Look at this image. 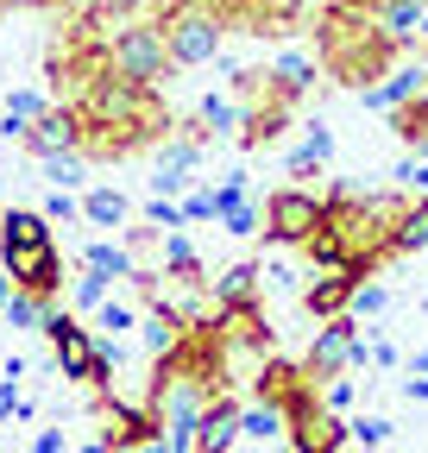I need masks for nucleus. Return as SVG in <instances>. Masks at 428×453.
I'll return each instance as SVG.
<instances>
[{"instance_id": "f257e3e1", "label": "nucleus", "mask_w": 428, "mask_h": 453, "mask_svg": "<svg viewBox=\"0 0 428 453\" xmlns=\"http://www.w3.org/2000/svg\"><path fill=\"white\" fill-rule=\"evenodd\" d=\"M397 38L378 26V13H359V7H334L315 19V57H321V70H328L334 82L347 88H371V76H391L397 64Z\"/></svg>"}, {"instance_id": "f03ea898", "label": "nucleus", "mask_w": 428, "mask_h": 453, "mask_svg": "<svg viewBox=\"0 0 428 453\" xmlns=\"http://www.w3.org/2000/svg\"><path fill=\"white\" fill-rule=\"evenodd\" d=\"M101 64H107V76H126V82H139V88L171 82V70H177L157 26H126V32H114V38H107V50H101Z\"/></svg>"}, {"instance_id": "7ed1b4c3", "label": "nucleus", "mask_w": 428, "mask_h": 453, "mask_svg": "<svg viewBox=\"0 0 428 453\" xmlns=\"http://www.w3.org/2000/svg\"><path fill=\"white\" fill-rule=\"evenodd\" d=\"M157 32H164V50H171V64L177 70H195V64H208L214 50H221V19H214V7L208 0H177V7L157 19Z\"/></svg>"}, {"instance_id": "20e7f679", "label": "nucleus", "mask_w": 428, "mask_h": 453, "mask_svg": "<svg viewBox=\"0 0 428 453\" xmlns=\"http://www.w3.org/2000/svg\"><path fill=\"white\" fill-rule=\"evenodd\" d=\"M44 334H50V347H57L64 378H82V384H95V390L114 384V347L88 340V327H76L70 309H50V315H44Z\"/></svg>"}, {"instance_id": "39448f33", "label": "nucleus", "mask_w": 428, "mask_h": 453, "mask_svg": "<svg viewBox=\"0 0 428 453\" xmlns=\"http://www.w3.org/2000/svg\"><path fill=\"white\" fill-rule=\"evenodd\" d=\"M321 214H328V196H315L302 183H284V189L264 196V234H271L278 246H302L321 226Z\"/></svg>"}, {"instance_id": "423d86ee", "label": "nucleus", "mask_w": 428, "mask_h": 453, "mask_svg": "<svg viewBox=\"0 0 428 453\" xmlns=\"http://www.w3.org/2000/svg\"><path fill=\"white\" fill-rule=\"evenodd\" d=\"M365 359H371V353H365V340L353 334V315H334V321H321L315 347H309V359H302V378L321 384V378H340V372H353V365H365Z\"/></svg>"}, {"instance_id": "0eeeda50", "label": "nucleus", "mask_w": 428, "mask_h": 453, "mask_svg": "<svg viewBox=\"0 0 428 453\" xmlns=\"http://www.w3.org/2000/svg\"><path fill=\"white\" fill-rule=\"evenodd\" d=\"M7 258V277H13V290H26V296H57V283H64V258H57V246H26V252H0Z\"/></svg>"}, {"instance_id": "6e6552de", "label": "nucleus", "mask_w": 428, "mask_h": 453, "mask_svg": "<svg viewBox=\"0 0 428 453\" xmlns=\"http://www.w3.org/2000/svg\"><path fill=\"white\" fill-rule=\"evenodd\" d=\"M19 145L38 151V157H70V151H82V113H76V107H44L38 120L26 127Z\"/></svg>"}, {"instance_id": "1a4fd4ad", "label": "nucleus", "mask_w": 428, "mask_h": 453, "mask_svg": "<svg viewBox=\"0 0 428 453\" xmlns=\"http://www.w3.org/2000/svg\"><path fill=\"white\" fill-rule=\"evenodd\" d=\"M416 95H428V64H397L385 82L359 88V101H365V107H378V113H397V107L416 101Z\"/></svg>"}, {"instance_id": "9d476101", "label": "nucleus", "mask_w": 428, "mask_h": 453, "mask_svg": "<svg viewBox=\"0 0 428 453\" xmlns=\"http://www.w3.org/2000/svg\"><path fill=\"white\" fill-rule=\"evenodd\" d=\"M359 283H365V277H353V271H321L309 290H302V309H309L315 321H334V315H347V303H353Z\"/></svg>"}, {"instance_id": "9b49d317", "label": "nucleus", "mask_w": 428, "mask_h": 453, "mask_svg": "<svg viewBox=\"0 0 428 453\" xmlns=\"http://www.w3.org/2000/svg\"><path fill=\"white\" fill-rule=\"evenodd\" d=\"M195 157H202V139H189V133L164 139V151H157V177H151V189H157V196H177V189L189 183Z\"/></svg>"}, {"instance_id": "f8f14e48", "label": "nucleus", "mask_w": 428, "mask_h": 453, "mask_svg": "<svg viewBox=\"0 0 428 453\" xmlns=\"http://www.w3.org/2000/svg\"><path fill=\"white\" fill-rule=\"evenodd\" d=\"M240 441V410L227 403V396H214V403L202 410V422H195V453H227Z\"/></svg>"}, {"instance_id": "ddd939ff", "label": "nucleus", "mask_w": 428, "mask_h": 453, "mask_svg": "<svg viewBox=\"0 0 428 453\" xmlns=\"http://www.w3.org/2000/svg\"><path fill=\"white\" fill-rule=\"evenodd\" d=\"M258 283H264V265H233L214 277L208 290V309H240V303H258Z\"/></svg>"}, {"instance_id": "4468645a", "label": "nucleus", "mask_w": 428, "mask_h": 453, "mask_svg": "<svg viewBox=\"0 0 428 453\" xmlns=\"http://www.w3.org/2000/svg\"><path fill=\"white\" fill-rule=\"evenodd\" d=\"M26 246H50V220L38 208H7V220H0V252H26Z\"/></svg>"}, {"instance_id": "2eb2a0df", "label": "nucleus", "mask_w": 428, "mask_h": 453, "mask_svg": "<svg viewBox=\"0 0 428 453\" xmlns=\"http://www.w3.org/2000/svg\"><path fill=\"white\" fill-rule=\"evenodd\" d=\"M378 26H385L397 44H409V38L428 32V7H422V0H385V7H378Z\"/></svg>"}, {"instance_id": "dca6fc26", "label": "nucleus", "mask_w": 428, "mask_h": 453, "mask_svg": "<svg viewBox=\"0 0 428 453\" xmlns=\"http://www.w3.org/2000/svg\"><path fill=\"white\" fill-rule=\"evenodd\" d=\"M233 127H240V101H233V95H208L202 113L189 120V139H202V133L221 139V133H233Z\"/></svg>"}, {"instance_id": "f3484780", "label": "nucleus", "mask_w": 428, "mask_h": 453, "mask_svg": "<svg viewBox=\"0 0 428 453\" xmlns=\"http://www.w3.org/2000/svg\"><path fill=\"white\" fill-rule=\"evenodd\" d=\"M309 82H315V64H309V57L302 50H290V57H278V70H271V88L296 107L302 95H309Z\"/></svg>"}, {"instance_id": "a211bd4d", "label": "nucleus", "mask_w": 428, "mask_h": 453, "mask_svg": "<svg viewBox=\"0 0 428 453\" xmlns=\"http://www.w3.org/2000/svg\"><path fill=\"white\" fill-rule=\"evenodd\" d=\"M391 120H397V139L416 151V157H428V95H416V101H403L397 113H391Z\"/></svg>"}, {"instance_id": "6ab92c4d", "label": "nucleus", "mask_w": 428, "mask_h": 453, "mask_svg": "<svg viewBox=\"0 0 428 453\" xmlns=\"http://www.w3.org/2000/svg\"><path fill=\"white\" fill-rule=\"evenodd\" d=\"M428 246V202H409L403 214H397V234H391V258L397 252H422Z\"/></svg>"}, {"instance_id": "aec40b11", "label": "nucleus", "mask_w": 428, "mask_h": 453, "mask_svg": "<svg viewBox=\"0 0 428 453\" xmlns=\"http://www.w3.org/2000/svg\"><path fill=\"white\" fill-rule=\"evenodd\" d=\"M328 157H334V133L328 127H309V139L290 151V177H309V170H321Z\"/></svg>"}, {"instance_id": "412c9836", "label": "nucleus", "mask_w": 428, "mask_h": 453, "mask_svg": "<svg viewBox=\"0 0 428 453\" xmlns=\"http://www.w3.org/2000/svg\"><path fill=\"white\" fill-rule=\"evenodd\" d=\"M82 265H88V271H101V277H133V271H139V265H133V252H126V246H114V240H95Z\"/></svg>"}, {"instance_id": "4be33fe9", "label": "nucleus", "mask_w": 428, "mask_h": 453, "mask_svg": "<svg viewBox=\"0 0 428 453\" xmlns=\"http://www.w3.org/2000/svg\"><path fill=\"white\" fill-rule=\"evenodd\" d=\"M82 214L95 220V226H120L133 208H126V196L120 189H88V202H82Z\"/></svg>"}, {"instance_id": "5701e85b", "label": "nucleus", "mask_w": 428, "mask_h": 453, "mask_svg": "<svg viewBox=\"0 0 428 453\" xmlns=\"http://www.w3.org/2000/svg\"><path fill=\"white\" fill-rule=\"evenodd\" d=\"M44 107H50L44 95H13V101H7V120H0V133H7V139H26V127L38 120Z\"/></svg>"}, {"instance_id": "b1692460", "label": "nucleus", "mask_w": 428, "mask_h": 453, "mask_svg": "<svg viewBox=\"0 0 428 453\" xmlns=\"http://www.w3.org/2000/svg\"><path fill=\"white\" fill-rule=\"evenodd\" d=\"M240 434H252V441H278V434H284V410H278V403H252V410L240 416Z\"/></svg>"}, {"instance_id": "393cba45", "label": "nucleus", "mask_w": 428, "mask_h": 453, "mask_svg": "<svg viewBox=\"0 0 428 453\" xmlns=\"http://www.w3.org/2000/svg\"><path fill=\"white\" fill-rule=\"evenodd\" d=\"M347 441H353V447H365V453H385L391 422H385V416H353V422H347Z\"/></svg>"}, {"instance_id": "a878e982", "label": "nucleus", "mask_w": 428, "mask_h": 453, "mask_svg": "<svg viewBox=\"0 0 428 453\" xmlns=\"http://www.w3.org/2000/svg\"><path fill=\"white\" fill-rule=\"evenodd\" d=\"M0 315H7L13 327H38V334H44V315H50V303H44V296H26V290H13V303L0 309Z\"/></svg>"}, {"instance_id": "bb28decb", "label": "nucleus", "mask_w": 428, "mask_h": 453, "mask_svg": "<svg viewBox=\"0 0 428 453\" xmlns=\"http://www.w3.org/2000/svg\"><path fill=\"white\" fill-rule=\"evenodd\" d=\"M391 309V290H385V283H359V290H353V303H347V315L353 321H365V315H385Z\"/></svg>"}, {"instance_id": "cd10ccee", "label": "nucleus", "mask_w": 428, "mask_h": 453, "mask_svg": "<svg viewBox=\"0 0 428 453\" xmlns=\"http://www.w3.org/2000/svg\"><path fill=\"white\" fill-rule=\"evenodd\" d=\"M44 177L57 183V189H70V183H82V151H70V157H44Z\"/></svg>"}, {"instance_id": "c85d7f7f", "label": "nucleus", "mask_w": 428, "mask_h": 453, "mask_svg": "<svg viewBox=\"0 0 428 453\" xmlns=\"http://www.w3.org/2000/svg\"><path fill=\"white\" fill-rule=\"evenodd\" d=\"M145 220L157 226V234H177V226H189V220H183V202H164V196L145 208Z\"/></svg>"}, {"instance_id": "c756f323", "label": "nucleus", "mask_w": 428, "mask_h": 453, "mask_svg": "<svg viewBox=\"0 0 428 453\" xmlns=\"http://www.w3.org/2000/svg\"><path fill=\"white\" fill-rule=\"evenodd\" d=\"M221 220H227V234H240V240H246V234H258V220H264V208H252V202H233V208H227Z\"/></svg>"}, {"instance_id": "7c9ffc66", "label": "nucleus", "mask_w": 428, "mask_h": 453, "mask_svg": "<svg viewBox=\"0 0 428 453\" xmlns=\"http://www.w3.org/2000/svg\"><path fill=\"white\" fill-rule=\"evenodd\" d=\"M95 327H107V334H126V327H133V309H126V303H114V296H107V303L95 309Z\"/></svg>"}, {"instance_id": "2f4dec72", "label": "nucleus", "mask_w": 428, "mask_h": 453, "mask_svg": "<svg viewBox=\"0 0 428 453\" xmlns=\"http://www.w3.org/2000/svg\"><path fill=\"white\" fill-rule=\"evenodd\" d=\"M76 303H82V309H101V303H107V277H101V271H82V277H76Z\"/></svg>"}, {"instance_id": "473e14b6", "label": "nucleus", "mask_w": 428, "mask_h": 453, "mask_svg": "<svg viewBox=\"0 0 428 453\" xmlns=\"http://www.w3.org/2000/svg\"><path fill=\"white\" fill-rule=\"evenodd\" d=\"M321 403H328V410H347L353 403V378L340 372V378H321Z\"/></svg>"}, {"instance_id": "72a5a7b5", "label": "nucleus", "mask_w": 428, "mask_h": 453, "mask_svg": "<svg viewBox=\"0 0 428 453\" xmlns=\"http://www.w3.org/2000/svg\"><path fill=\"white\" fill-rule=\"evenodd\" d=\"M183 220H214V189H189L183 196Z\"/></svg>"}, {"instance_id": "f704fd0d", "label": "nucleus", "mask_w": 428, "mask_h": 453, "mask_svg": "<svg viewBox=\"0 0 428 453\" xmlns=\"http://www.w3.org/2000/svg\"><path fill=\"white\" fill-rule=\"evenodd\" d=\"M397 183H409V189H422V196H428V157H422V164H416V157H409V164H397Z\"/></svg>"}, {"instance_id": "c9c22d12", "label": "nucleus", "mask_w": 428, "mask_h": 453, "mask_svg": "<svg viewBox=\"0 0 428 453\" xmlns=\"http://www.w3.org/2000/svg\"><path fill=\"white\" fill-rule=\"evenodd\" d=\"M70 214H76V202H70L64 189H57V196H50V202H44V220H70Z\"/></svg>"}, {"instance_id": "e433bc0d", "label": "nucleus", "mask_w": 428, "mask_h": 453, "mask_svg": "<svg viewBox=\"0 0 428 453\" xmlns=\"http://www.w3.org/2000/svg\"><path fill=\"white\" fill-rule=\"evenodd\" d=\"M403 396H409V403H428V372H409L403 378Z\"/></svg>"}, {"instance_id": "4c0bfd02", "label": "nucleus", "mask_w": 428, "mask_h": 453, "mask_svg": "<svg viewBox=\"0 0 428 453\" xmlns=\"http://www.w3.org/2000/svg\"><path fill=\"white\" fill-rule=\"evenodd\" d=\"M32 453H64V434H57V428H44V434L32 441Z\"/></svg>"}, {"instance_id": "58836bf2", "label": "nucleus", "mask_w": 428, "mask_h": 453, "mask_svg": "<svg viewBox=\"0 0 428 453\" xmlns=\"http://www.w3.org/2000/svg\"><path fill=\"white\" fill-rule=\"evenodd\" d=\"M120 453H171L164 441H139V447H120Z\"/></svg>"}, {"instance_id": "ea45409f", "label": "nucleus", "mask_w": 428, "mask_h": 453, "mask_svg": "<svg viewBox=\"0 0 428 453\" xmlns=\"http://www.w3.org/2000/svg\"><path fill=\"white\" fill-rule=\"evenodd\" d=\"M7 303H13V283H7V277H0V309H7Z\"/></svg>"}, {"instance_id": "a19ab883", "label": "nucleus", "mask_w": 428, "mask_h": 453, "mask_svg": "<svg viewBox=\"0 0 428 453\" xmlns=\"http://www.w3.org/2000/svg\"><path fill=\"white\" fill-rule=\"evenodd\" d=\"M416 372H428V347H422V353H416Z\"/></svg>"}, {"instance_id": "79ce46f5", "label": "nucleus", "mask_w": 428, "mask_h": 453, "mask_svg": "<svg viewBox=\"0 0 428 453\" xmlns=\"http://www.w3.org/2000/svg\"><path fill=\"white\" fill-rule=\"evenodd\" d=\"M422 309H428V296H422Z\"/></svg>"}]
</instances>
